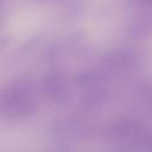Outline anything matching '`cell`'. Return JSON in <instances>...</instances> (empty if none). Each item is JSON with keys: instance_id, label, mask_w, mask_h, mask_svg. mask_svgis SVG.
I'll use <instances>...</instances> for the list:
<instances>
[{"instance_id": "cell-1", "label": "cell", "mask_w": 152, "mask_h": 152, "mask_svg": "<svg viewBox=\"0 0 152 152\" xmlns=\"http://www.w3.org/2000/svg\"><path fill=\"white\" fill-rule=\"evenodd\" d=\"M2 106L8 114L17 115L24 112L27 106V94L25 89L18 84H14L4 93Z\"/></svg>"}]
</instances>
